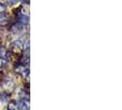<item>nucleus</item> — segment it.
Here are the masks:
<instances>
[{
  "label": "nucleus",
  "instance_id": "5",
  "mask_svg": "<svg viewBox=\"0 0 122 110\" xmlns=\"http://www.w3.org/2000/svg\"><path fill=\"white\" fill-rule=\"evenodd\" d=\"M6 3H8V4H14V3H16L18 0H5Z\"/></svg>",
  "mask_w": 122,
  "mask_h": 110
},
{
  "label": "nucleus",
  "instance_id": "6",
  "mask_svg": "<svg viewBox=\"0 0 122 110\" xmlns=\"http://www.w3.org/2000/svg\"><path fill=\"white\" fill-rule=\"evenodd\" d=\"M2 40H1V38H0V47H1V46H2Z\"/></svg>",
  "mask_w": 122,
  "mask_h": 110
},
{
  "label": "nucleus",
  "instance_id": "2",
  "mask_svg": "<svg viewBox=\"0 0 122 110\" xmlns=\"http://www.w3.org/2000/svg\"><path fill=\"white\" fill-rule=\"evenodd\" d=\"M22 48H23L22 43H21V41H19V40H17V41H15L12 44V51L14 53H16V54L21 52Z\"/></svg>",
  "mask_w": 122,
  "mask_h": 110
},
{
  "label": "nucleus",
  "instance_id": "1",
  "mask_svg": "<svg viewBox=\"0 0 122 110\" xmlns=\"http://www.w3.org/2000/svg\"><path fill=\"white\" fill-rule=\"evenodd\" d=\"M9 16L6 12H0V26L5 27L9 23Z\"/></svg>",
  "mask_w": 122,
  "mask_h": 110
},
{
  "label": "nucleus",
  "instance_id": "4",
  "mask_svg": "<svg viewBox=\"0 0 122 110\" xmlns=\"http://www.w3.org/2000/svg\"><path fill=\"white\" fill-rule=\"evenodd\" d=\"M7 110H18V107L16 105L15 103H10V104L8 105Z\"/></svg>",
  "mask_w": 122,
  "mask_h": 110
},
{
  "label": "nucleus",
  "instance_id": "3",
  "mask_svg": "<svg viewBox=\"0 0 122 110\" xmlns=\"http://www.w3.org/2000/svg\"><path fill=\"white\" fill-rule=\"evenodd\" d=\"M18 109L19 110H29L30 109V103L29 101L22 100L18 104Z\"/></svg>",
  "mask_w": 122,
  "mask_h": 110
}]
</instances>
